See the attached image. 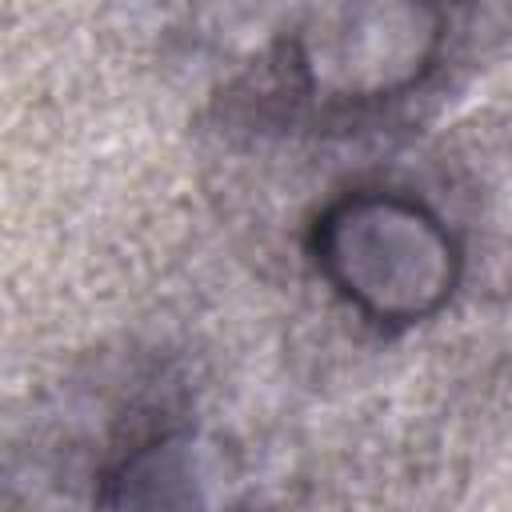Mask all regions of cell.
<instances>
[{"instance_id":"cell-1","label":"cell","mask_w":512,"mask_h":512,"mask_svg":"<svg viewBox=\"0 0 512 512\" xmlns=\"http://www.w3.org/2000/svg\"><path fill=\"white\" fill-rule=\"evenodd\" d=\"M324 260L348 296L388 320L428 312L452 284V244L400 200H348L324 224Z\"/></svg>"}]
</instances>
